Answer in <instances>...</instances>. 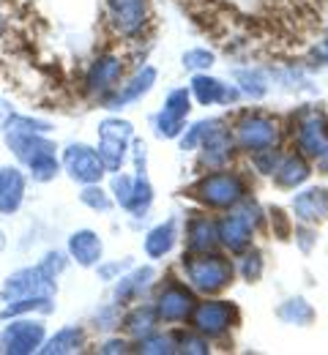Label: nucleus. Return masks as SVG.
Listing matches in <instances>:
<instances>
[{"instance_id":"obj_1","label":"nucleus","mask_w":328,"mask_h":355,"mask_svg":"<svg viewBox=\"0 0 328 355\" xmlns=\"http://www.w3.org/2000/svg\"><path fill=\"white\" fill-rule=\"evenodd\" d=\"M184 273L191 290L216 295L233 282L235 268L227 257L214 254V252H191V257H184Z\"/></svg>"},{"instance_id":"obj_2","label":"nucleus","mask_w":328,"mask_h":355,"mask_svg":"<svg viewBox=\"0 0 328 355\" xmlns=\"http://www.w3.org/2000/svg\"><path fill=\"white\" fill-rule=\"evenodd\" d=\"M104 17L115 39L140 42L150 25V0H107Z\"/></svg>"},{"instance_id":"obj_3","label":"nucleus","mask_w":328,"mask_h":355,"mask_svg":"<svg viewBox=\"0 0 328 355\" xmlns=\"http://www.w3.org/2000/svg\"><path fill=\"white\" fill-rule=\"evenodd\" d=\"M47 339V325L39 314L3 320L0 328V353L3 355H33L42 350Z\"/></svg>"},{"instance_id":"obj_4","label":"nucleus","mask_w":328,"mask_h":355,"mask_svg":"<svg viewBox=\"0 0 328 355\" xmlns=\"http://www.w3.org/2000/svg\"><path fill=\"white\" fill-rule=\"evenodd\" d=\"M132 139H135V126L118 115L112 118H104L98 123V145H96V153L104 164L107 173H118L123 170V164L129 162V148H132Z\"/></svg>"},{"instance_id":"obj_5","label":"nucleus","mask_w":328,"mask_h":355,"mask_svg":"<svg viewBox=\"0 0 328 355\" xmlns=\"http://www.w3.org/2000/svg\"><path fill=\"white\" fill-rule=\"evenodd\" d=\"M194 197L205 208H235L241 200H246V180L233 170H214L211 175L200 178L194 186Z\"/></svg>"},{"instance_id":"obj_6","label":"nucleus","mask_w":328,"mask_h":355,"mask_svg":"<svg viewBox=\"0 0 328 355\" xmlns=\"http://www.w3.org/2000/svg\"><path fill=\"white\" fill-rule=\"evenodd\" d=\"M233 139L235 145L246 153H263V150H271L279 139V126L271 115L266 112H243L233 126Z\"/></svg>"},{"instance_id":"obj_7","label":"nucleus","mask_w":328,"mask_h":355,"mask_svg":"<svg viewBox=\"0 0 328 355\" xmlns=\"http://www.w3.org/2000/svg\"><path fill=\"white\" fill-rule=\"evenodd\" d=\"M263 216H260V208L254 202H246L241 200V208H235L233 214H227L225 219L216 222V235H219V243L227 246L230 252H241L252 243L254 238V230L260 227Z\"/></svg>"},{"instance_id":"obj_8","label":"nucleus","mask_w":328,"mask_h":355,"mask_svg":"<svg viewBox=\"0 0 328 355\" xmlns=\"http://www.w3.org/2000/svg\"><path fill=\"white\" fill-rule=\"evenodd\" d=\"M123 74H126L123 55H118V52H101V55H96L94 60L88 63V69H85V80H83L85 93L91 98H96V101H101L104 96H110L112 90L121 85Z\"/></svg>"},{"instance_id":"obj_9","label":"nucleus","mask_w":328,"mask_h":355,"mask_svg":"<svg viewBox=\"0 0 328 355\" xmlns=\"http://www.w3.org/2000/svg\"><path fill=\"white\" fill-rule=\"evenodd\" d=\"M58 282L44 273V268L25 266L8 273L0 284V301H14V298H31V295H55Z\"/></svg>"},{"instance_id":"obj_10","label":"nucleus","mask_w":328,"mask_h":355,"mask_svg":"<svg viewBox=\"0 0 328 355\" xmlns=\"http://www.w3.org/2000/svg\"><path fill=\"white\" fill-rule=\"evenodd\" d=\"M60 170L71 178L74 183H80V186L101 183V178L107 175L96 148L85 145V142H69L60 150Z\"/></svg>"},{"instance_id":"obj_11","label":"nucleus","mask_w":328,"mask_h":355,"mask_svg":"<svg viewBox=\"0 0 328 355\" xmlns=\"http://www.w3.org/2000/svg\"><path fill=\"white\" fill-rule=\"evenodd\" d=\"M191 328L205 336V339H219L225 336L235 322V306L227 301H202L194 304V309L189 314Z\"/></svg>"},{"instance_id":"obj_12","label":"nucleus","mask_w":328,"mask_h":355,"mask_svg":"<svg viewBox=\"0 0 328 355\" xmlns=\"http://www.w3.org/2000/svg\"><path fill=\"white\" fill-rule=\"evenodd\" d=\"M194 304H197V301H194V295H191V287L184 284V282H178V279H170V282L159 290L153 309H156L159 322L175 325V322H187L191 309H194Z\"/></svg>"},{"instance_id":"obj_13","label":"nucleus","mask_w":328,"mask_h":355,"mask_svg":"<svg viewBox=\"0 0 328 355\" xmlns=\"http://www.w3.org/2000/svg\"><path fill=\"white\" fill-rule=\"evenodd\" d=\"M156 69L153 66H142L137 69L132 77H123L121 80V85L112 90L110 96H104L98 104L104 107V110H112V112H118V110H123V107H129V104H135V101H140L142 96H148L150 88L156 85Z\"/></svg>"},{"instance_id":"obj_14","label":"nucleus","mask_w":328,"mask_h":355,"mask_svg":"<svg viewBox=\"0 0 328 355\" xmlns=\"http://www.w3.org/2000/svg\"><path fill=\"white\" fill-rule=\"evenodd\" d=\"M28 173L19 164L0 167V216H14L25 205Z\"/></svg>"},{"instance_id":"obj_15","label":"nucleus","mask_w":328,"mask_h":355,"mask_svg":"<svg viewBox=\"0 0 328 355\" xmlns=\"http://www.w3.org/2000/svg\"><path fill=\"white\" fill-rule=\"evenodd\" d=\"M153 279H156V270L150 266H140V268L129 266V270H123V273L115 279V290H112L115 304H121V306L137 304L142 295L150 290Z\"/></svg>"},{"instance_id":"obj_16","label":"nucleus","mask_w":328,"mask_h":355,"mask_svg":"<svg viewBox=\"0 0 328 355\" xmlns=\"http://www.w3.org/2000/svg\"><path fill=\"white\" fill-rule=\"evenodd\" d=\"M66 254L80 268H96L104 260V241L96 230H74L66 241Z\"/></svg>"},{"instance_id":"obj_17","label":"nucleus","mask_w":328,"mask_h":355,"mask_svg":"<svg viewBox=\"0 0 328 355\" xmlns=\"http://www.w3.org/2000/svg\"><path fill=\"white\" fill-rule=\"evenodd\" d=\"M6 148L11 150V156L17 159L19 167H25L31 159H36L39 153L47 150H58V145L49 139V134H36V132H3Z\"/></svg>"},{"instance_id":"obj_18","label":"nucleus","mask_w":328,"mask_h":355,"mask_svg":"<svg viewBox=\"0 0 328 355\" xmlns=\"http://www.w3.org/2000/svg\"><path fill=\"white\" fill-rule=\"evenodd\" d=\"M202 153H200V162L202 164H208V167H225L227 162H230V156H233V148H235V139L230 137V132L225 129V123L219 121L208 137L202 139Z\"/></svg>"},{"instance_id":"obj_19","label":"nucleus","mask_w":328,"mask_h":355,"mask_svg":"<svg viewBox=\"0 0 328 355\" xmlns=\"http://www.w3.org/2000/svg\"><path fill=\"white\" fill-rule=\"evenodd\" d=\"M293 216L301 224H318L328 216V191L326 189H307L293 197Z\"/></svg>"},{"instance_id":"obj_20","label":"nucleus","mask_w":328,"mask_h":355,"mask_svg":"<svg viewBox=\"0 0 328 355\" xmlns=\"http://www.w3.org/2000/svg\"><path fill=\"white\" fill-rule=\"evenodd\" d=\"M85 345H88V334H85V328L83 325H63V328H58L52 336L44 339V345H42V355H71V353H80V350H85Z\"/></svg>"},{"instance_id":"obj_21","label":"nucleus","mask_w":328,"mask_h":355,"mask_svg":"<svg viewBox=\"0 0 328 355\" xmlns=\"http://www.w3.org/2000/svg\"><path fill=\"white\" fill-rule=\"evenodd\" d=\"M156 325H159V317H156L153 304H132V309L121 317V328L135 342H140L148 334H153Z\"/></svg>"},{"instance_id":"obj_22","label":"nucleus","mask_w":328,"mask_h":355,"mask_svg":"<svg viewBox=\"0 0 328 355\" xmlns=\"http://www.w3.org/2000/svg\"><path fill=\"white\" fill-rule=\"evenodd\" d=\"M191 96L200 104H230L241 96V90L230 88V85H225V83H219L208 74H197L191 80Z\"/></svg>"},{"instance_id":"obj_23","label":"nucleus","mask_w":328,"mask_h":355,"mask_svg":"<svg viewBox=\"0 0 328 355\" xmlns=\"http://www.w3.org/2000/svg\"><path fill=\"white\" fill-rule=\"evenodd\" d=\"M214 243H219V235H216V222L211 216H194L187 227V246L189 252H211Z\"/></svg>"},{"instance_id":"obj_24","label":"nucleus","mask_w":328,"mask_h":355,"mask_svg":"<svg viewBox=\"0 0 328 355\" xmlns=\"http://www.w3.org/2000/svg\"><path fill=\"white\" fill-rule=\"evenodd\" d=\"M175 241H178V232H175V222L170 219V222L164 224H156L148 235H145V254L150 257V260H162V257H167L170 252H173V246H175Z\"/></svg>"},{"instance_id":"obj_25","label":"nucleus","mask_w":328,"mask_h":355,"mask_svg":"<svg viewBox=\"0 0 328 355\" xmlns=\"http://www.w3.org/2000/svg\"><path fill=\"white\" fill-rule=\"evenodd\" d=\"M52 309H55V295H31V298L3 301L0 322L11 317H25V314H49Z\"/></svg>"},{"instance_id":"obj_26","label":"nucleus","mask_w":328,"mask_h":355,"mask_svg":"<svg viewBox=\"0 0 328 355\" xmlns=\"http://www.w3.org/2000/svg\"><path fill=\"white\" fill-rule=\"evenodd\" d=\"M309 173H312V170H309L307 159L290 153V156L279 159V164H277V170H274V180H277L279 189H298V186L309 178Z\"/></svg>"},{"instance_id":"obj_27","label":"nucleus","mask_w":328,"mask_h":355,"mask_svg":"<svg viewBox=\"0 0 328 355\" xmlns=\"http://www.w3.org/2000/svg\"><path fill=\"white\" fill-rule=\"evenodd\" d=\"M25 173L28 180L33 183H49L60 175V159H58V150H47V153H39L36 159H31L25 164Z\"/></svg>"},{"instance_id":"obj_28","label":"nucleus","mask_w":328,"mask_h":355,"mask_svg":"<svg viewBox=\"0 0 328 355\" xmlns=\"http://www.w3.org/2000/svg\"><path fill=\"white\" fill-rule=\"evenodd\" d=\"M80 202H83L85 208L96 211V214H110L112 205H115L110 189H104L101 183H88V186H83V191H80Z\"/></svg>"},{"instance_id":"obj_29","label":"nucleus","mask_w":328,"mask_h":355,"mask_svg":"<svg viewBox=\"0 0 328 355\" xmlns=\"http://www.w3.org/2000/svg\"><path fill=\"white\" fill-rule=\"evenodd\" d=\"M175 350H178L175 339L170 334H159V331L148 334L145 339L137 342V353H145V355H170L175 353Z\"/></svg>"},{"instance_id":"obj_30","label":"nucleus","mask_w":328,"mask_h":355,"mask_svg":"<svg viewBox=\"0 0 328 355\" xmlns=\"http://www.w3.org/2000/svg\"><path fill=\"white\" fill-rule=\"evenodd\" d=\"M279 317L284 322H290V325H307V322H312L315 311H312V306L304 298H290L287 304L279 306Z\"/></svg>"},{"instance_id":"obj_31","label":"nucleus","mask_w":328,"mask_h":355,"mask_svg":"<svg viewBox=\"0 0 328 355\" xmlns=\"http://www.w3.org/2000/svg\"><path fill=\"white\" fill-rule=\"evenodd\" d=\"M153 129H156L159 137H164V139H175V137H181L184 129H187V118H178V115H170L167 110H162L153 118Z\"/></svg>"},{"instance_id":"obj_32","label":"nucleus","mask_w":328,"mask_h":355,"mask_svg":"<svg viewBox=\"0 0 328 355\" xmlns=\"http://www.w3.org/2000/svg\"><path fill=\"white\" fill-rule=\"evenodd\" d=\"M123 306L121 304H107V306H101V309L94 314V325L96 331H101V334H110V331H115V328H121V317H123Z\"/></svg>"},{"instance_id":"obj_33","label":"nucleus","mask_w":328,"mask_h":355,"mask_svg":"<svg viewBox=\"0 0 328 355\" xmlns=\"http://www.w3.org/2000/svg\"><path fill=\"white\" fill-rule=\"evenodd\" d=\"M69 263H71V260H69V254H66V252H58V249L44 252V254H42V260H39V266L44 268V273L52 276L55 282L63 276V270L69 268Z\"/></svg>"},{"instance_id":"obj_34","label":"nucleus","mask_w":328,"mask_h":355,"mask_svg":"<svg viewBox=\"0 0 328 355\" xmlns=\"http://www.w3.org/2000/svg\"><path fill=\"white\" fill-rule=\"evenodd\" d=\"M238 90L241 93H246V96H252V98H260V96H266V90H268V85H266V80H263V74L260 71H241L238 74Z\"/></svg>"},{"instance_id":"obj_35","label":"nucleus","mask_w":328,"mask_h":355,"mask_svg":"<svg viewBox=\"0 0 328 355\" xmlns=\"http://www.w3.org/2000/svg\"><path fill=\"white\" fill-rule=\"evenodd\" d=\"M170 115H178V118H187L189 110H191V96H189L187 88H178V90H170L167 98H164V107Z\"/></svg>"},{"instance_id":"obj_36","label":"nucleus","mask_w":328,"mask_h":355,"mask_svg":"<svg viewBox=\"0 0 328 355\" xmlns=\"http://www.w3.org/2000/svg\"><path fill=\"white\" fill-rule=\"evenodd\" d=\"M219 121H200V123H194L189 132L181 134V148L184 150H194V148H200L202 145V139L208 137V132L216 126Z\"/></svg>"},{"instance_id":"obj_37","label":"nucleus","mask_w":328,"mask_h":355,"mask_svg":"<svg viewBox=\"0 0 328 355\" xmlns=\"http://www.w3.org/2000/svg\"><path fill=\"white\" fill-rule=\"evenodd\" d=\"M238 270H241V276L246 282H257L260 273H263V257H260V252H246L238 260Z\"/></svg>"},{"instance_id":"obj_38","label":"nucleus","mask_w":328,"mask_h":355,"mask_svg":"<svg viewBox=\"0 0 328 355\" xmlns=\"http://www.w3.org/2000/svg\"><path fill=\"white\" fill-rule=\"evenodd\" d=\"M175 345H178V350H184V353H194V355L208 353V339L200 336L197 331H194V334H187V336H181Z\"/></svg>"},{"instance_id":"obj_39","label":"nucleus","mask_w":328,"mask_h":355,"mask_svg":"<svg viewBox=\"0 0 328 355\" xmlns=\"http://www.w3.org/2000/svg\"><path fill=\"white\" fill-rule=\"evenodd\" d=\"M214 55L208 49H189L184 52V66L187 69H211Z\"/></svg>"},{"instance_id":"obj_40","label":"nucleus","mask_w":328,"mask_h":355,"mask_svg":"<svg viewBox=\"0 0 328 355\" xmlns=\"http://www.w3.org/2000/svg\"><path fill=\"white\" fill-rule=\"evenodd\" d=\"M101 355H118V353H132V342L129 336H110L104 339V345L98 347Z\"/></svg>"},{"instance_id":"obj_41","label":"nucleus","mask_w":328,"mask_h":355,"mask_svg":"<svg viewBox=\"0 0 328 355\" xmlns=\"http://www.w3.org/2000/svg\"><path fill=\"white\" fill-rule=\"evenodd\" d=\"M126 268H129V263H104V260H101V263L96 266V273H98L101 282H115Z\"/></svg>"},{"instance_id":"obj_42","label":"nucleus","mask_w":328,"mask_h":355,"mask_svg":"<svg viewBox=\"0 0 328 355\" xmlns=\"http://www.w3.org/2000/svg\"><path fill=\"white\" fill-rule=\"evenodd\" d=\"M11 112H14V107H11V101L0 96V132H3V126H6V121L11 118Z\"/></svg>"},{"instance_id":"obj_43","label":"nucleus","mask_w":328,"mask_h":355,"mask_svg":"<svg viewBox=\"0 0 328 355\" xmlns=\"http://www.w3.org/2000/svg\"><path fill=\"white\" fill-rule=\"evenodd\" d=\"M318 58H320L323 63H328V33H326V39L320 42V46H318Z\"/></svg>"},{"instance_id":"obj_44","label":"nucleus","mask_w":328,"mask_h":355,"mask_svg":"<svg viewBox=\"0 0 328 355\" xmlns=\"http://www.w3.org/2000/svg\"><path fill=\"white\" fill-rule=\"evenodd\" d=\"M6 28H8V22H6V17H3V14H0V36H3V33H6Z\"/></svg>"},{"instance_id":"obj_45","label":"nucleus","mask_w":328,"mask_h":355,"mask_svg":"<svg viewBox=\"0 0 328 355\" xmlns=\"http://www.w3.org/2000/svg\"><path fill=\"white\" fill-rule=\"evenodd\" d=\"M6 243H8V241H6V232H3V230H0V252H3V249H6Z\"/></svg>"}]
</instances>
